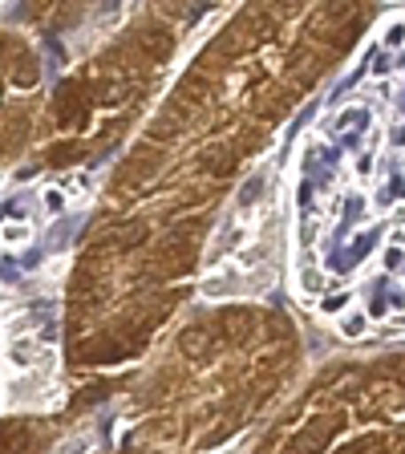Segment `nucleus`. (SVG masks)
Returning a JSON list of instances; mask_svg holds the SVG:
<instances>
[{
    "label": "nucleus",
    "mask_w": 405,
    "mask_h": 454,
    "mask_svg": "<svg viewBox=\"0 0 405 454\" xmlns=\"http://www.w3.org/2000/svg\"><path fill=\"white\" fill-rule=\"evenodd\" d=\"M369 20L361 4H239L183 57L69 255L61 353L74 378L134 369L195 301L239 183Z\"/></svg>",
    "instance_id": "nucleus-1"
},
{
    "label": "nucleus",
    "mask_w": 405,
    "mask_h": 454,
    "mask_svg": "<svg viewBox=\"0 0 405 454\" xmlns=\"http://www.w3.org/2000/svg\"><path fill=\"white\" fill-rule=\"evenodd\" d=\"M288 211L296 301L340 337L405 329V25L296 142Z\"/></svg>",
    "instance_id": "nucleus-2"
},
{
    "label": "nucleus",
    "mask_w": 405,
    "mask_h": 454,
    "mask_svg": "<svg viewBox=\"0 0 405 454\" xmlns=\"http://www.w3.org/2000/svg\"><path fill=\"white\" fill-rule=\"evenodd\" d=\"M304 340L260 301H191L134 365L118 397V442L151 454H223L296 394Z\"/></svg>",
    "instance_id": "nucleus-3"
},
{
    "label": "nucleus",
    "mask_w": 405,
    "mask_h": 454,
    "mask_svg": "<svg viewBox=\"0 0 405 454\" xmlns=\"http://www.w3.org/2000/svg\"><path fill=\"white\" fill-rule=\"evenodd\" d=\"M203 9H134L130 25L118 28L85 66L61 77L41 114L28 159L41 175H85L118 142H130L146 114L159 106L179 74V53L191 28L215 20Z\"/></svg>",
    "instance_id": "nucleus-4"
},
{
    "label": "nucleus",
    "mask_w": 405,
    "mask_h": 454,
    "mask_svg": "<svg viewBox=\"0 0 405 454\" xmlns=\"http://www.w3.org/2000/svg\"><path fill=\"white\" fill-rule=\"evenodd\" d=\"M45 102L49 77L41 49L25 37V28L0 25V170L28 159Z\"/></svg>",
    "instance_id": "nucleus-5"
},
{
    "label": "nucleus",
    "mask_w": 405,
    "mask_h": 454,
    "mask_svg": "<svg viewBox=\"0 0 405 454\" xmlns=\"http://www.w3.org/2000/svg\"><path fill=\"white\" fill-rule=\"evenodd\" d=\"M61 422L49 414H0V454H53Z\"/></svg>",
    "instance_id": "nucleus-6"
},
{
    "label": "nucleus",
    "mask_w": 405,
    "mask_h": 454,
    "mask_svg": "<svg viewBox=\"0 0 405 454\" xmlns=\"http://www.w3.org/2000/svg\"><path fill=\"white\" fill-rule=\"evenodd\" d=\"M94 454H151V450H134V446H110V450H94Z\"/></svg>",
    "instance_id": "nucleus-7"
}]
</instances>
